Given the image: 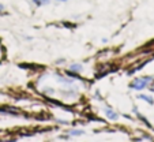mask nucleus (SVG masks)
Returning <instances> with one entry per match:
<instances>
[{
    "label": "nucleus",
    "mask_w": 154,
    "mask_h": 142,
    "mask_svg": "<svg viewBox=\"0 0 154 142\" xmlns=\"http://www.w3.org/2000/svg\"><path fill=\"white\" fill-rule=\"evenodd\" d=\"M0 112H18L17 108H12V107H4V108H0Z\"/></svg>",
    "instance_id": "20e7f679"
},
{
    "label": "nucleus",
    "mask_w": 154,
    "mask_h": 142,
    "mask_svg": "<svg viewBox=\"0 0 154 142\" xmlns=\"http://www.w3.org/2000/svg\"><path fill=\"white\" fill-rule=\"evenodd\" d=\"M151 90H154V86H153V87H151Z\"/></svg>",
    "instance_id": "9d476101"
},
{
    "label": "nucleus",
    "mask_w": 154,
    "mask_h": 142,
    "mask_svg": "<svg viewBox=\"0 0 154 142\" xmlns=\"http://www.w3.org/2000/svg\"><path fill=\"white\" fill-rule=\"evenodd\" d=\"M59 2H67V0H59Z\"/></svg>",
    "instance_id": "1a4fd4ad"
},
{
    "label": "nucleus",
    "mask_w": 154,
    "mask_h": 142,
    "mask_svg": "<svg viewBox=\"0 0 154 142\" xmlns=\"http://www.w3.org/2000/svg\"><path fill=\"white\" fill-rule=\"evenodd\" d=\"M3 11H4V6L0 3V12H3Z\"/></svg>",
    "instance_id": "6e6552de"
},
{
    "label": "nucleus",
    "mask_w": 154,
    "mask_h": 142,
    "mask_svg": "<svg viewBox=\"0 0 154 142\" xmlns=\"http://www.w3.org/2000/svg\"><path fill=\"white\" fill-rule=\"evenodd\" d=\"M33 3H34L35 6L41 7V6H44L45 3H49V0H33Z\"/></svg>",
    "instance_id": "39448f33"
},
{
    "label": "nucleus",
    "mask_w": 154,
    "mask_h": 142,
    "mask_svg": "<svg viewBox=\"0 0 154 142\" xmlns=\"http://www.w3.org/2000/svg\"><path fill=\"white\" fill-rule=\"evenodd\" d=\"M139 99H142V100H145V101H147L149 104H153V103H154L153 97H150V96H146V94H139Z\"/></svg>",
    "instance_id": "7ed1b4c3"
},
{
    "label": "nucleus",
    "mask_w": 154,
    "mask_h": 142,
    "mask_svg": "<svg viewBox=\"0 0 154 142\" xmlns=\"http://www.w3.org/2000/svg\"><path fill=\"white\" fill-rule=\"evenodd\" d=\"M70 134L71 135H83L85 131L83 130H72V131H70Z\"/></svg>",
    "instance_id": "0eeeda50"
},
{
    "label": "nucleus",
    "mask_w": 154,
    "mask_h": 142,
    "mask_svg": "<svg viewBox=\"0 0 154 142\" xmlns=\"http://www.w3.org/2000/svg\"><path fill=\"white\" fill-rule=\"evenodd\" d=\"M105 113H106V116L109 118V119H112V120H116L119 116H117V113L115 112V111H112V109H109V108H105Z\"/></svg>",
    "instance_id": "f03ea898"
},
{
    "label": "nucleus",
    "mask_w": 154,
    "mask_h": 142,
    "mask_svg": "<svg viewBox=\"0 0 154 142\" xmlns=\"http://www.w3.org/2000/svg\"><path fill=\"white\" fill-rule=\"evenodd\" d=\"M82 68H83L82 64H72V66H71V70H72V71H78V73H81Z\"/></svg>",
    "instance_id": "423d86ee"
},
{
    "label": "nucleus",
    "mask_w": 154,
    "mask_h": 142,
    "mask_svg": "<svg viewBox=\"0 0 154 142\" xmlns=\"http://www.w3.org/2000/svg\"><path fill=\"white\" fill-rule=\"evenodd\" d=\"M150 81H153V77H142V78H137L130 86L135 90H143L145 87L149 86Z\"/></svg>",
    "instance_id": "f257e3e1"
}]
</instances>
